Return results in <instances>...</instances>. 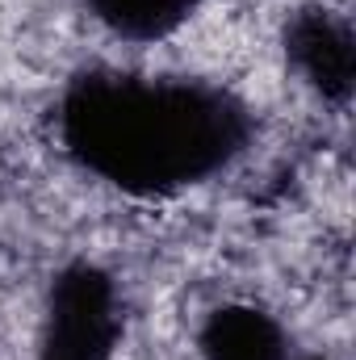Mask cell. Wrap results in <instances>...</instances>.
<instances>
[{"label":"cell","instance_id":"3","mask_svg":"<svg viewBox=\"0 0 356 360\" xmlns=\"http://www.w3.org/2000/svg\"><path fill=\"white\" fill-rule=\"evenodd\" d=\"M285 51L298 76L331 105H344L356 84V42L352 25L340 13L306 8L285 30Z\"/></svg>","mask_w":356,"mask_h":360},{"label":"cell","instance_id":"5","mask_svg":"<svg viewBox=\"0 0 356 360\" xmlns=\"http://www.w3.org/2000/svg\"><path fill=\"white\" fill-rule=\"evenodd\" d=\"M201 0H89L92 17L126 42H160L177 34Z\"/></svg>","mask_w":356,"mask_h":360},{"label":"cell","instance_id":"4","mask_svg":"<svg viewBox=\"0 0 356 360\" xmlns=\"http://www.w3.org/2000/svg\"><path fill=\"white\" fill-rule=\"evenodd\" d=\"M205 360H289L281 323L256 306H222L201 327Z\"/></svg>","mask_w":356,"mask_h":360},{"label":"cell","instance_id":"1","mask_svg":"<svg viewBox=\"0 0 356 360\" xmlns=\"http://www.w3.org/2000/svg\"><path fill=\"white\" fill-rule=\"evenodd\" d=\"M63 143L89 172L160 197L222 172L248 143V109L189 80L89 76L63 101Z\"/></svg>","mask_w":356,"mask_h":360},{"label":"cell","instance_id":"2","mask_svg":"<svg viewBox=\"0 0 356 360\" xmlns=\"http://www.w3.org/2000/svg\"><path fill=\"white\" fill-rule=\"evenodd\" d=\"M122 335L117 289L96 264H72L55 276L38 360H113Z\"/></svg>","mask_w":356,"mask_h":360},{"label":"cell","instance_id":"6","mask_svg":"<svg viewBox=\"0 0 356 360\" xmlns=\"http://www.w3.org/2000/svg\"><path fill=\"white\" fill-rule=\"evenodd\" d=\"M306 360H327V356H306Z\"/></svg>","mask_w":356,"mask_h":360}]
</instances>
